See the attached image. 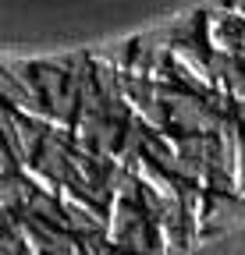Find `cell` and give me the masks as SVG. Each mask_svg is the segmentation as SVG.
I'll list each match as a JSON object with an SVG mask.
<instances>
[{"label": "cell", "instance_id": "obj_2", "mask_svg": "<svg viewBox=\"0 0 245 255\" xmlns=\"http://www.w3.org/2000/svg\"><path fill=\"white\" fill-rule=\"evenodd\" d=\"M32 195H36V188L21 170L18 174H0V213H4V220H18Z\"/></svg>", "mask_w": 245, "mask_h": 255}, {"label": "cell", "instance_id": "obj_1", "mask_svg": "<svg viewBox=\"0 0 245 255\" xmlns=\"http://www.w3.org/2000/svg\"><path fill=\"white\" fill-rule=\"evenodd\" d=\"M46 131H50V124H43L36 117H25V114L14 110V117L7 124V142H11V149H14V156H18L21 167H28L39 156V145H43Z\"/></svg>", "mask_w": 245, "mask_h": 255}, {"label": "cell", "instance_id": "obj_3", "mask_svg": "<svg viewBox=\"0 0 245 255\" xmlns=\"http://www.w3.org/2000/svg\"><path fill=\"white\" fill-rule=\"evenodd\" d=\"M110 255H128V252H117V248H110Z\"/></svg>", "mask_w": 245, "mask_h": 255}]
</instances>
